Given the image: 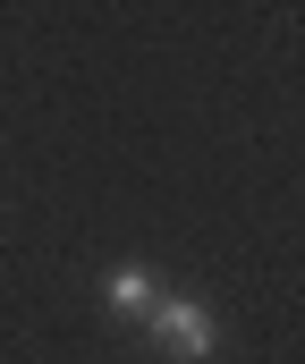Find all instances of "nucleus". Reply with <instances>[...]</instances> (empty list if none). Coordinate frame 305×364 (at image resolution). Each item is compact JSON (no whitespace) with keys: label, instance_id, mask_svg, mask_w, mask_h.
Masks as SVG:
<instances>
[{"label":"nucleus","instance_id":"1","mask_svg":"<svg viewBox=\"0 0 305 364\" xmlns=\"http://www.w3.org/2000/svg\"><path fill=\"white\" fill-rule=\"evenodd\" d=\"M144 331H153L170 356H187V364H203L212 348H220V322H212V305H203V296H178V288H161V296H153Z\"/></svg>","mask_w":305,"mask_h":364},{"label":"nucleus","instance_id":"2","mask_svg":"<svg viewBox=\"0 0 305 364\" xmlns=\"http://www.w3.org/2000/svg\"><path fill=\"white\" fill-rule=\"evenodd\" d=\"M153 296H161V279L144 272V263H119V272H110V305H119L127 322H144V314H153Z\"/></svg>","mask_w":305,"mask_h":364}]
</instances>
